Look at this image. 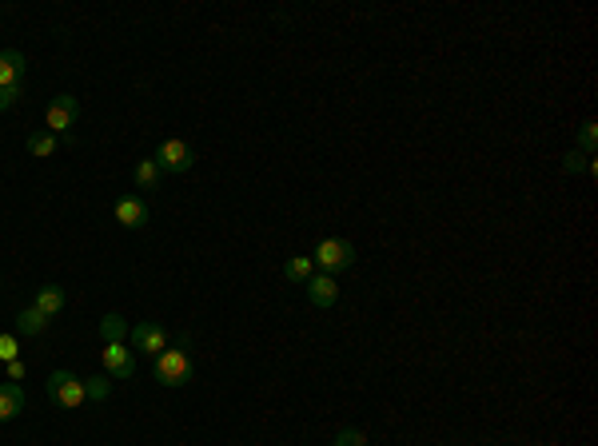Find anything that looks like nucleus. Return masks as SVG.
Here are the masks:
<instances>
[{"instance_id":"13","label":"nucleus","mask_w":598,"mask_h":446,"mask_svg":"<svg viewBox=\"0 0 598 446\" xmlns=\"http://www.w3.org/2000/svg\"><path fill=\"white\" fill-rule=\"evenodd\" d=\"M48 331V315H41L36 307L16 311V335H44Z\"/></svg>"},{"instance_id":"19","label":"nucleus","mask_w":598,"mask_h":446,"mask_svg":"<svg viewBox=\"0 0 598 446\" xmlns=\"http://www.w3.org/2000/svg\"><path fill=\"white\" fill-rule=\"evenodd\" d=\"M578 144H583V156L594 160V144H598V124L594 120H586L583 128H578Z\"/></svg>"},{"instance_id":"15","label":"nucleus","mask_w":598,"mask_h":446,"mask_svg":"<svg viewBox=\"0 0 598 446\" xmlns=\"http://www.w3.org/2000/svg\"><path fill=\"white\" fill-rule=\"evenodd\" d=\"M160 176H164V172L156 168V160H140L136 172H132V180H136L140 191H156L160 188Z\"/></svg>"},{"instance_id":"6","label":"nucleus","mask_w":598,"mask_h":446,"mask_svg":"<svg viewBox=\"0 0 598 446\" xmlns=\"http://www.w3.org/2000/svg\"><path fill=\"white\" fill-rule=\"evenodd\" d=\"M100 363L108 371V379H116V383H128L136 375V355L128 351V343H104Z\"/></svg>"},{"instance_id":"8","label":"nucleus","mask_w":598,"mask_h":446,"mask_svg":"<svg viewBox=\"0 0 598 446\" xmlns=\"http://www.w3.org/2000/svg\"><path fill=\"white\" fill-rule=\"evenodd\" d=\"M116 223L120 228H128V231H140V228H148V219H152V211H148V203H144L140 196H120L116 200Z\"/></svg>"},{"instance_id":"1","label":"nucleus","mask_w":598,"mask_h":446,"mask_svg":"<svg viewBox=\"0 0 598 446\" xmlns=\"http://www.w3.org/2000/svg\"><path fill=\"white\" fill-rule=\"evenodd\" d=\"M188 335H180L172 347L152 358V375H156L160 386H188L192 383V355H188Z\"/></svg>"},{"instance_id":"17","label":"nucleus","mask_w":598,"mask_h":446,"mask_svg":"<svg viewBox=\"0 0 598 446\" xmlns=\"http://www.w3.org/2000/svg\"><path fill=\"white\" fill-rule=\"evenodd\" d=\"M24 148L33 152V156L48 160V156H56V135H52V132H33V135H28Z\"/></svg>"},{"instance_id":"3","label":"nucleus","mask_w":598,"mask_h":446,"mask_svg":"<svg viewBox=\"0 0 598 446\" xmlns=\"http://www.w3.org/2000/svg\"><path fill=\"white\" fill-rule=\"evenodd\" d=\"M312 264H320L323 275H340V271H351L355 264V247H351V239H320L315 244V256H312Z\"/></svg>"},{"instance_id":"5","label":"nucleus","mask_w":598,"mask_h":446,"mask_svg":"<svg viewBox=\"0 0 598 446\" xmlns=\"http://www.w3.org/2000/svg\"><path fill=\"white\" fill-rule=\"evenodd\" d=\"M76 116H80V100L76 96H56L52 104L44 108V132H52V135H64L76 124Z\"/></svg>"},{"instance_id":"4","label":"nucleus","mask_w":598,"mask_h":446,"mask_svg":"<svg viewBox=\"0 0 598 446\" xmlns=\"http://www.w3.org/2000/svg\"><path fill=\"white\" fill-rule=\"evenodd\" d=\"M156 168L164 172V176H184V172H192V163H196V152H192V144L188 140H160V148H156Z\"/></svg>"},{"instance_id":"11","label":"nucleus","mask_w":598,"mask_h":446,"mask_svg":"<svg viewBox=\"0 0 598 446\" xmlns=\"http://www.w3.org/2000/svg\"><path fill=\"white\" fill-rule=\"evenodd\" d=\"M16 414H24V386L0 383V423H13Z\"/></svg>"},{"instance_id":"9","label":"nucleus","mask_w":598,"mask_h":446,"mask_svg":"<svg viewBox=\"0 0 598 446\" xmlns=\"http://www.w3.org/2000/svg\"><path fill=\"white\" fill-rule=\"evenodd\" d=\"M24 76H28V60L16 48H5L0 52V88H24Z\"/></svg>"},{"instance_id":"7","label":"nucleus","mask_w":598,"mask_h":446,"mask_svg":"<svg viewBox=\"0 0 598 446\" xmlns=\"http://www.w3.org/2000/svg\"><path fill=\"white\" fill-rule=\"evenodd\" d=\"M128 343H132V351L156 358L164 347H168V331H164L160 323H136V327L128 331Z\"/></svg>"},{"instance_id":"21","label":"nucleus","mask_w":598,"mask_h":446,"mask_svg":"<svg viewBox=\"0 0 598 446\" xmlns=\"http://www.w3.org/2000/svg\"><path fill=\"white\" fill-rule=\"evenodd\" d=\"M13 358H21V339L0 335V363H13Z\"/></svg>"},{"instance_id":"22","label":"nucleus","mask_w":598,"mask_h":446,"mask_svg":"<svg viewBox=\"0 0 598 446\" xmlns=\"http://www.w3.org/2000/svg\"><path fill=\"white\" fill-rule=\"evenodd\" d=\"M335 446H368V434L355 431V426H343V431L335 434Z\"/></svg>"},{"instance_id":"2","label":"nucleus","mask_w":598,"mask_h":446,"mask_svg":"<svg viewBox=\"0 0 598 446\" xmlns=\"http://www.w3.org/2000/svg\"><path fill=\"white\" fill-rule=\"evenodd\" d=\"M48 399L52 406H64V411H80L84 403H89V395H84V379H76L72 371H52L44 383Z\"/></svg>"},{"instance_id":"18","label":"nucleus","mask_w":598,"mask_h":446,"mask_svg":"<svg viewBox=\"0 0 598 446\" xmlns=\"http://www.w3.org/2000/svg\"><path fill=\"white\" fill-rule=\"evenodd\" d=\"M84 395H89L92 403H104L112 395V383H108V375H92V379H84Z\"/></svg>"},{"instance_id":"12","label":"nucleus","mask_w":598,"mask_h":446,"mask_svg":"<svg viewBox=\"0 0 598 446\" xmlns=\"http://www.w3.org/2000/svg\"><path fill=\"white\" fill-rule=\"evenodd\" d=\"M33 307L41 315H48V319H56L64 311V287H56V283H44L41 291H36V299H33Z\"/></svg>"},{"instance_id":"16","label":"nucleus","mask_w":598,"mask_h":446,"mask_svg":"<svg viewBox=\"0 0 598 446\" xmlns=\"http://www.w3.org/2000/svg\"><path fill=\"white\" fill-rule=\"evenodd\" d=\"M100 339H104V343H124V339H128V319H124V315H104L100 319Z\"/></svg>"},{"instance_id":"20","label":"nucleus","mask_w":598,"mask_h":446,"mask_svg":"<svg viewBox=\"0 0 598 446\" xmlns=\"http://www.w3.org/2000/svg\"><path fill=\"white\" fill-rule=\"evenodd\" d=\"M563 172H594V160H591V156H583V152H566Z\"/></svg>"},{"instance_id":"10","label":"nucleus","mask_w":598,"mask_h":446,"mask_svg":"<svg viewBox=\"0 0 598 446\" xmlns=\"http://www.w3.org/2000/svg\"><path fill=\"white\" fill-rule=\"evenodd\" d=\"M307 299H312V307H335V299H340V283H335V275H312L307 279Z\"/></svg>"},{"instance_id":"14","label":"nucleus","mask_w":598,"mask_h":446,"mask_svg":"<svg viewBox=\"0 0 598 446\" xmlns=\"http://www.w3.org/2000/svg\"><path fill=\"white\" fill-rule=\"evenodd\" d=\"M284 275H287V283H307V279L315 275L312 256H292V259L284 264Z\"/></svg>"},{"instance_id":"23","label":"nucleus","mask_w":598,"mask_h":446,"mask_svg":"<svg viewBox=\"0 0 598 446\" xmlns=\"http://www.w3.org/2000/svg\"><path fill=\"white\" fill-rule=\"evenodd\" d=\"M5 375H8V383H21L28 375V363L24 358H13V363H5Z\"/></svg>"},{"instance_id":"24","label":"nucleus","mask_w":598,"mask_h":446,"mask_svg":"<svg viewBox=\"0 0 598 446\" xmlns=\"http://www.w3.org/2000/svg\"><path fill=\"white\" fill-rule=\"evenodd\" d=\"M21 92H24V88H0V112L13 108V104L21 100Z\"/></svg>"}]
</instances>
